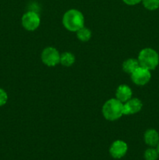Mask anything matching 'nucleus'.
Here are the masks:
<instances>
[{
    "label": "nucleus",
    "instance_id": "nucleus-1",
    "mask_svg": "<svg viewBox=\"0 0 159 160\" xmlns=\"http://www.w3.org/2000/svg\"><path fill=\"white\" fill-rule=\"evenodd\" d=\"M62 23L65 29L70 31H77L84 27V17L80 11L70 9L65 12L62 17Z\"/></svg>",
    "mask_w": 159,
    "mask_h": 160
},
{
    "label": "nucleus",
    "instance_id": "nucleus-2",
    "mask_svg": "<svg viewBox=\"0 0 159 160\" xmlns=\"http://www.w3.org/2000/svg\"><path fill=\"white\" fill-rule=\"evenodd\" d=\"M102 113L106 120L110 121L118 120L123 115V103L117 98H111L103 106Z\"/></svg>",
    "mask_w": 159,
    "mask_h": 160
},
{
    "label": "nucleus",
    "instance_id": "nucleus-3",
    "mask_svg": "<svg viewBox=\"0 0 159 160\" xmlns=\"http://www.w3.org/2000/svg\"><path fill=\"white\" fill-rule=\"evenodd\" d=\"M138 62L140 67L149 70H154L159 63V56L157 52L152 48H143L139 53Z\"/></svg>",
    "mask_w": 159,
    "mask_h": 160
},
{
    "label": "nucleus",
    "instance_id": "nucleus-4",
    "mask_svg": "<svg viewBox=\"0 0 159 160\" xmlns=\"http://www.w3.org/2000/svg\"><path fill=\"white\" fill-rule=\"evenodd\" d=\"M60 56L56 48L47 47L41 53V60L48 67H55L60 62Z\"/></svg>",
    "mask_w": 159,
    "mask_h": 160
},
{
    "label": "nucleus",
    "instance_id": "nucleus-5",
    "mask_svg": "<svg viewBox=\"0 0 159 160\" xmlns=\"http://www.w3.org/2000/svg\"><path fill=\"white\" fill-rule=\"evenodd\" d=\"M40 22L41 20L38 14L33 11H29V12H26L22 17V25L26 31H35L40 25Z\"/></svg>",
    "mask_w": 159,
    "mask_h": 160
},
{
    "label": "nucleus",
    "instance_id": "nucleus-6",
    "mask_svg": "<svg viewBox=\"0 0 159 160\" xmlns=\"http://www.w3.org/2000/svg\"><path fill=\"white\" fill-rule=\"evenodd\" d=\"M151 78V74L150 73V70L144 67H140V66L131 73V78H132V82L137 85H145L149 82Z\"/></svg>",
    "mask_w": 159,
    "mask_h": 160
},
{
    "label": "nucleus",
    "instance_id": "nucleus-7",
    "mask_svg": "<svg viewBox=\"0 0 159 160\" xmlns=\"http://www.w3.org/2000/svg\"><path fill=\"white\" fill-rule=\"evenodd\" d=\"M128 151V145L122 140H116L111 145L109 153L111 156L115 159H122L126 156Z\"/></svg>",
    "mask_w": 159,
    "mask_h": 160
},
{
    "label": "nucleus",
    "instance_id": "nucleus-8",
    "mask_svg": "<svg viewBox=\"0 0 159 160\" xmlns=\"http://www.w3.org/2000/svg\"><path fill=\"white\" fill-rule=\"evenodd\" d=\"M141 101L138 98H130L123 104V115H132L137 113L142 109Z\"/></svg>",
    "mask_w": 159,
    "mask_h": 160
},
{
    "label": "nucleus",
    "instance_id": "nucleus-9",
    "mask_svg": "<svg viewBox=\"0 0 159 160\" xmlns=\"http://www.w3.org/2000/svg\"><path fill=\"white\" fill-rule=\"evenodd\" d=\"M115 96L118 100L122 102H126L132 97V90L126 84H121L116 90Z\"/></svg>",
    "mask_w": 159,
    "mask_h": 160
},
{
    "label": "nucleus",
    "instance_id": "nucleus-10",
    "mask_svg": "<svg viewBox=\"0 0 159 160\" xmlns=\"http://www.w3.org/2000/svg\"><path fill=\"white\" fill-rule=\"evenodd\" d=\"M145 143L150 147L157 146L159 143V134L154 129H149L144 134Z\"/></svg>",
    "mask_w": 159,
    "mask_h": 160
},
{
    "label": "nucleus",
    "instance_id": "nucleus-11",
    "mask_svg": "<svg viewBox=\"0 0 159 160\" xmlns=\"http://www.w3.org/2000/svg\"><path fill=\"white\" fill-rule=\"evenodd\" d=\"M140 67L138 59H128L123 62V70L127 73H132L135 70H137Z\"/></svg>",
    "mask_w": 159,
    "mask_h": 160
},
{
    "label": "nucleus",
    "instance_id": "nucleus-12",
    "mask_svg": "<svg viewBox=\"0 0 159 160\" xmlns=\"http://www.w3.org/2000/svg\"><path fill=\"white\" fill-rule=\"evenodd\" d=\"M75 62V57L71 52H64L60 56V62L64 67H71Z\"/></svg>",
    "mask_w": 159,
    "mask_h": 160
},
{
    "label": "nucleus",
    "instance_id": "nucleus-13",
    "mask_svg": "<svg viewBox=\"0 0 159 160\" xmlns=\"http://www.w3.org/2000/svg\"><path fill=\"white\" fill-rule=\"evenodd\" d=\"M76 36L79 40L82 42H87L91 38V31L88 28L83 27L82 28L76 31Z\"/></svg>",
    "mask_w": 159,
    "mask_h": 160
},
{
    "label": "nucleus",
    "instance_id": "nucleus-14",
    "mask_svg": "<svg viewBox=\"0 0 159 160\" xmlns=\"http://www.w3.org/2000/svg\"><path fill=\"white\" fill-rule=\"evenodd\" d=\"M143 156H144L145 160H157L158 159L159 154L157 148H154V147H151V148H147L144 152Z\"/></svg>",
    "mask_w": 159,
    "mask_h": 160
},
{
    "label": "nucleus",
    "instance_id": "nucleus-15",
    "mask_svg": "<svg viewBox=\"0 0 159 160\" xmlns=\"http://www.w3.org/2000/svg\"><path fill=\"white\" fill-rule=\"evenodd\" d=\"M146 9L149 10H155L159 7V0H142Z\"/></svg>",
    "mask_w": 159,
    "mask_h": 160
},
{
    "label": "nucleus",
    "instance_id": "nucleus-16",
    "mask_svg": "<svg viewBox=\"0 0 159 160\" xmlns=\"http://www.w3.org/2000/svg\"><path fill=\"white\" fill-rule=\"evenodd\" d=\"M8 101V95L4 89L0 88V106H3Z\"/></svg>",
    "mask_w": 159,
    "mask_h": 160
},
{
    "label": "nucleus",
    "instance_id": "nucleus-17",
    "mask_svg": "<svg viewBox=\"0 0 159 160\" xmlns=\"http://www.w3.org/2000/svg\"><path fill=\"white\" fill-rule=\"evenodd\" d=\"M123 1L129 6H134V5L140 3L142 0H123Z\"/></svg>",
    "mask_w": 159,
    "mask_h": 160
},
{
    "label": "nucleus",
    "instance_id": "nucleus-18",
    "mask_svg": "<svg viewBox=\"0 0 159 160\" xmlns=\"http://www.w3.org/2000/svg\"><path fill=\"white\" fill-rule=\"evenodd\" d=\"M157 152H158V154H159V143L157 144Z\"/></svg>",
    "mask_w": 159,
    "mask_h": 160
}]
</instances>
